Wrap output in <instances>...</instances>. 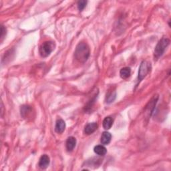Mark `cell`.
Instances as JSON below:
<instances>
[{
  "instance_id": "cell-8",
  "label": "cell",
  "mask_w": 171,
  "mask_h": 171,
  "mask_svg": "<svg viewBox=\"0 0 171 171\" xmlns=\"http://www.w3.org/2000/svg\"><path fill=\"white\" fill-rule=\"evenodd\" d=\"M66 128V123L62 119H58L55 122V131L58 134H62Z\"/></svg>"
},
{
  "instance_id": "cell-2",
  "label": "cell",
  "mask_w": 171,
  "mask_h": 171,
  "mask_svg": "<svg viewBox=\"0 0 171 171\" xmlns=\"http://www.w3.org/2000/svg\"><path fill=\"white\" fill-rule=\"evenodd\" d=\"M170 41L167 38H162L156 45L154 52V59H158L160 57H161L163 54L164 53L166 48L168 47V45L170 44Z\"/></svg>"
},
{
  "instance_id": "cell-4",
  "label": "cell",
  "mask_w": 171,
  "mask_h": 171,
  "mask_svg": "<svg viewBox=\"0 0 171 171\" xmlns=\"http://www.w3.org/2000/svg\"><path fill=\"white\" fill-rule=\"evenodd\" d=\"M151 70L150 63L147 61H143L140 64V66L138 70V83H140L146 75L150 72Z\"/></svg>"
},
{
  "instance_id": "cell-1",
  "label": "cell",
  "mask_w": 171,
  "mask_h": 171,
  "mask_svg": "<svg viewBox=\"0 0 171 171\" xmlns=\"http://www.w3.org/2000/svg\"><path fill=\"white\" fill-rule=\"evenodd\" d=\"M89 45L86 42H80L76 46L74 52V58L81 64H84L90 57Z\"/></svg>"
},
{
  "instance_id": "cell-16",
  "label": "cell",
  "mask_w": 171,
  "mask_h": 171,
  "mask_svg": "<svg viewBox=\"0 0 171 171\" xmlns=\"http://www.w3.org/2000/svg\"><path fill=\"white\" fill-rule=\"evenodd\" d=\"M6 27H4V26L1 27V42H2V41L3 40V38L6 37Z\"/></svg>"
},
{
  "instance_id": "cell-11",
  "label": "cell",
  "mask_w": 171,
  "mask_h": 171,
  "mask_svg": "<svg viewBox=\"0 0 171 171\" xmlns=\"http://www.w3.org/2000/svg\"><path fill=\"white\" fill-rule=\"evenodd\" d=\"M113 122H114V120L112 117L108 116L106 117L102 122V125L103 128L105 129V130H109V129L111 128V127L113 125Z\"/></svg>"
},
{
  "instance_id": "cell-14",
  "label": "cell",
  "mask_w": 171,
  "mask_h": 171,
  "mask_svg": "<svg viewBox=\"0 0 171 171\" xmlns=\"http://www.w3.org/2000/svg\"><path fill=\"white\" fill-rule=\"evenodd\" d=\"M116 93L115 90H112V91H109L108 92L107 95H106V103L110 104L112 103L114 101V100L116 99Z\"/></svg>"
},
{
  "instance_id": "cell-12",
  "label": "cell",
  "mask_w": 171,
  "mask_h": 171,
  "mask_svg": "<svg viewBox=\"0 0 171 171\" xmlns=\"http://www.w3.org/2000/svg\"><path fill=\"white\" fill-rule=\"evenodd\" d=\"M94 151L96 154L99 156H104L106 152H107V150H106V147L103 145H97L94 147Z\"/></svg>"
},
{
  "instance_id": "cell-5",
  "label": "cell",
  "mask_w": 171,
  "mask_h": 171,
  "mask_svg": "<svg viewBox=\"0 0 171 171\" xmlns=\"http://www.w3.org/2000/svg\"><path fill=\"white\" fill-rule=\"evenodd\" d=\"M50 163V157L47 154H44L40 157L38 165L40 169H45L49 166Z\"/></svg>"
},
{
  "instance_id": "cell-7",
  "label": "cell",
  "mask_w": 171,
  "mask_h": 171,
  "mask_svg": "<svg viewBox=\"0 0 171 171\" xmlns=\"http://www.w3.org/2000/svg\"><path fill=\"white\" fill-rule=\"evenodd\" d=\"M76 145V139L73 136H70L68 138L66 142V149L68 152H72Z\"/></svg>"
},
{
  "instance_id": "cell-13",
  "label": "cell",
  "mask_w": 171,
  "mask_h": 171,
  "mask_svg": "<svg viewBox=\"0 0 171 171\" xmlns=\"http://www.w3.org/2000/svg\"><path fill=\"white\" fill-rule=\"evenodd\" d=\"M131 74V70L130 68L125 67L122 68L120 71V75L122 79H127Z\"/></svg>"
},
{
  "instance_id": "cell-9",
  "label": "cell",
  "mask_w": 171,
  "mask_h": 171,
  "mask_svg": "<svg viewBox=\"0 0 171 171\" xmlns=\"http://www.w3.org/2000/svg\"><path fill=\"white\" fill-rule=\"evenodd\" d=\"M111 138H112V135L108 132H104L102 135L100 142L104 145H108L111 141Z\"/></svg>"
},
{
  "instance_id": "cell-10",
  "label": "cell",
  "mask_w": 171,
  "mask_h": 171,
  "mask_svg": "<svg viewBox=\"0 0 171 171\" xmlns=\"http://www.w3.org/2000/svg\"><path fill=\"white\" fill-rule=\"evenodd\" d=\"M32 108L29 106H23L21 108V115L23 118H27L31 114Z\"/></svg>"
},
{
  "instance_id": "cell-3",
  "label": "cell",
  "mask_w": 171,
  "mask_h": 171,
  "mask_svg": "<svg viewBox=\"0 0 171 171\" xmlns=\"http://www.w3.org/2000/svg\"><path fill=\"white\" fill-rule=\"evenodd\" d=\"M55 48V44L52 41H45L41 44L39 48L40 55L42 58L49 56Z\"/></svg>"
},
{
  "instance_id": "cell-15",
  "label": "cell",
  "mask_w": 171,
  "mask_h": 171,
  "mask_svg": "<svg viewBox=\"0 0 171 171\" xmlns=\"http://www.w3.org/2000/svg\"><path fill=\"white\" fill-rule=\"evenodd\" d=\"M87 1H85V0H82V1H79L78 2V8L80 12L82 11L86 7L87 5Z\"/></svg>"
},
{
  "instance_id": "cell-6",
  "label": "cell",
  "mask_w": 171,
  "mask_h": 171,
  "mask_svg": "<svg viewBox=\"0 0 171 171\" xmlns=\"http://www.w3.org/2000/svg\"><path fill=\"white\" fill-rule=\"evenodd\" d=\"M98 126L96 122L88 123L85 126L84 132L87 135H92V133H94L98 129Z\"/></svg>"
}]
</instances>
